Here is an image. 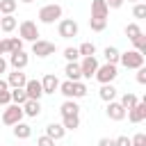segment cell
I'll list each match as a JSON object with an SVG mask.
<instances>
[{
  "instance_id": "6da1fadb",
  "label": "cell",
  "mask_w": 146,
  "mask_h": 146,
  "mask_svg": "<svg viewBox=\"0 0 146 146\" xmlns=\"http://www.w3.org/2000/svg\"><path fill=\"white\" fill-rule=\"evenodd\" d=\"M62 18V7L59 5H46V7H41L39 9V21L41 23H46V25H52L55 21H59Z\"/></svg>"
},
{
  "instance_id": "7a4b0ae2",
  "label": "cell",
  "mask_w": 146,
  "mask_h": 146,
  "mask_svg": "<svg viewBox=\"0 0 146 146\" xmlns=\"http://www.w3.org/2000/svg\"><path fill=\"white\" fill-rule=\"evenodd\" d=\"M116 75H119L116 64H103V66L96 68V75H94V78H96L100 84H112V82L116 80Z\"/></svg>"
},
{
  "instance_id": "3957f363",
  "label": "cell",
  "mask_w": 146,
  "mask_h": 146,
  "mask_svg": "<svg viewBox=\"0 0 146 146\" xmlns=\"http://www.w3.org/2000/svg\"><path fill=\"white\" fill-rule=\"evenodd\" d=\"M119 62L125 66V68H141L144 66V55L137 52V50H125L119 55Z\"/></svg>"
},
{
  "instance_id": "277c9868",
  "label": "cell",
  "mask_w": 146,
  "mask_h": 146,
  "mask_svg": "<svg viewBox=\"0 0 146 146\" xmlns=\"http://www.w3.org/2000/svg\"><path fill=\"white\" fill-rule=\"evenodd\" d=\"M23 107L21 105H7L5 107V112H2V123L5 125H16V123H21L23 121Z\"/></svg>"
},
{
  "instance_id": "5b68a950",
  "label": "cell",
  "mask_w": 146,
  "mask_h": 146,
  "mask_svg": "<svg viewBox=\"0 0 146 146\" xmlns=\"http://www.w3.org/2000/svg\"><path fill=\"white\" fill-rule=\"evenodd\" d=\"M18 34H21L23 41H32V43H34V41L39 39V27H36L34 21L27 18V21H23V23L18 25Z\"/></svg>"
},
{
  "instance_id": "8992f818",
  "label": "cell",
  "mask_w": 146,
  "mask_h": 146,
  "mask_svg": "<svg viewBox=\"0 0 146 146\" xmlns=\"http://www.w3.org/2000/svg\"><path fill=\"white\" fill-rule=\"evenodd\" d=\"M78 23L73 21V18H64V21H59V25H57V32H59V36L62 39H73V36H78Z\"/></svg>"
},
{
  "instance_id": "52a82bcc",
  "label": "cell",
  "mask_w": 146,
  "mask_h": 146,
  "mask_svg": "<svg viewBox=\"0 0 146 146\" xmlns=\"http://www.w3.org/2000/svg\"><path fill=\"white\" fill-rule=\"evenodd\" d=\"M52 52H55V43H52V41L36 39V41L32 43V55H36V57H48V55H52Z\"/></svg>"
},
{
  "instance_id": "ba28073f",
  "label": "cell",
  "mask_w": 146,
  "mask_h": 146,
  "mask_svg": "<svg viewBox=\"0 0 146 146\" xmlns=\"http://www.w3.org/2000/svg\"><path fill=\"white\" fill-rule=\"evenodd\" d=\"M125 116H128V121H130V123H141V121L146 119V100H139L132 110H128V112H125Z\"/></svg>"
},
{
  "instance_id": "9c48e42d",
  "label": "cell",
  "mask_w": 146,
  "mask_h": 146,
  "mask_svg": "<svg viewBox=\"0 0 146 146\" xmlns=\"http://www.w3.org/2000/svg\"><path fill=\"white\" fill-rule=\"evenodd\" d=\"M9 64L14 66V71H23L27 64H30V55L25 50H18V52H11L9 55Z\"/></svg>"
},
{
  "instance_id": "30bf717a",
  "label": "cell",
  "mask_w": 146,
  "mask_h": 146,
  "mask_svg": "<svg viewBox=\"0 0 146 146\" xmlns=\"http://www.w3.org/2000/svg\"><path fill=\"white\" fill-rule=\"evenodd\" d=\"M98 66H100V64H98V59H96V57H82V62H80L82 78H94Z\"/></svg>"
},
{
  "instance_id": "8fae6325",
  "label": "cell",
  "mask_w": 146,
  "mask_h": 146,
  "mask_svg": "<svg viewBox=\"0 0 146 146\" xmlns=\"http://www.w3.org/2000/svg\"><path fill=\"white\" fill-rule=\"evenodd\" d=\"M25 94H27V100H39L43 96V89H41V80H27L25 82Z\"/></svg>"
},
{
  "instance_id": "7c38bea8",
  "label": "cell",
  "mask_w": 146,
  "mask_h": 146,
  "mask_svg": "<svg viewBox=\"0 0 146 146\" xmlns=\"http://www.w3.org/2000/svg\"><path fill=\"white\" fill-rule=\"evenodd\" d=\"M41 89H43V94H55V91L59 89L57 75H55V73H46L43 80H41Z\"/></svg>"
},
{
  "instance_id": "4fadbf2b",
  "label": "cell",
  "mask_w": 146,
  "mask_h": 146,
  "mask_svg": "<svg viewBox=\"0 0 146 146\" xmlns=\"http://www.w3.org/2000/svg\"><path fill=\"white\" fill-rule=\"evenodd\" d=\"M105 112H107V116H110L112 121H123V119H125V110H123L121 103H116V100H110Z\"/></svg>"
},
{
  "instance_id": "5bb4252c",
  "label": "cell",
  "mask_w": 146,
  "mask_h": 146,
  "mask_svg": "<svg viewBox=\"0 0 146 146\" xmlns=\"http://www.w3.org/2000/svg\"><path fill=\"white\" fill-rule=\"evenodd\" d=\"M25 82H27V75H25L23 71H14V73H9V78H7L9 89H23Z\"/></svg>"
},
{
  "instance_id": "9a60e30c",
  "label": "cell",
  "mask_w": 146,
  "mask_h": 146,
  "mask_svg": "<svg viewBox=\"0 0 146 146\" xmlns=\"http://www.w3.org/2000/svg\"><path fill=\"white\" fill-rule=\"evenodd\" d=\"M64 135H66V130H64L62 123H48V125H46V137H50L52 141L64 139Z\"/></svg>"
},
{
  "instance_id": "2e32d148",
  "label": "cell",
  "mask_w": 146,
  "mask_h": 146,
  "mask_svg": "<svg viewBox=\"0 0 146 146\" xmlns=\"http://www.w3.org/2000/svg\"><path fill=\"white\" fill-rule=\"evenodd\" d=\"M21 107H23V114L30 116V119H36V116L41 114V103H39V100H25Z\"/></svg>"
},
{
  "instance_id": "e0dca14e",
  "label": "cell",
  "mask_w": 146,
  "mask_h": 146,
  "mask_svg": "<svg viewBox=\"0 0 146 146\" xmlns=\"http://www.w3.org/2000/svg\"><path fill=\"white\" fill-rule=\"evenodd\" d=\"M110 9L105 5V0H91V18H107Z\"/></svg>"
},
{
  "instance_id": "ac0fdd59",
  "label": "cell",
  "mask_w": 146,
  "mask_h": 146,
  "mask_svg": "<svg viewBox=\"0 0 146 146\" xmlns=\"http://www.w3.org/2000/svg\"><path fill=\"white\" fill-rule=\"evenodd\" d=\"M2 46H5V52H7V55H11V52L23 50V39H21V36H9V39H5V41H2Z\"/></svg>"
},
{
  "instance_id": "d6986e66",
  "label": "cell",
  "mask_w": 146,
  "mask_h": 146,
  "mask_svg": "<svg viewBox=\"0 0 146 146\" xmlns=\"http://www.w3.org/2000/svg\"><path fill=\"white\" fill-rule=\"evenodd\" d=\"M64 73H66V78L71 82H80V78H82V71H80V64L78 62H68L66 68H64Z\"/></svg>"
},
{
  "instance_id": "ffe728a7",
  "label": "cell",
  "mask_w": 146,
  "mask_h": 146,
  "mask_svg": "<svg viewBox=\"0 0 146 146\" xmlns=\"http://www.w3.org/2000/svg\"><path fill=\"white\" fill-rule=\"evenodd\" d=\"M59 112H62V116H75V114H80V105L75 100H64Z\"/></svg>"
},
{
  "instance_id": "44dd1931",
  "label": "cell",
  "mask_w": 146,
  "mask_h": 146,
  "mask_svg": "<svg viewBox=\"0 0 146 146\" xmlns=\"http://www.w3.org/2000/svg\"><path fill=\"white\" fill-rule=\"evenodd\" d=\"M14 137L16 139H27V137H32V125H27V123H16L14 125Z\"/></svg>"
},
{
  "instance_id": "7402d4cb",
  "label": "cell",
  "mask_w": 146,
  "mask_h": 146,
  "mask_svg": "<svg viewBox=\"0 0 146 146\" xmlns=\"http://www.w3.org/2000/svg\"><path fill=\"white\" fill-rule=\"evenodd\" d=\"M16 25H18V21L14 18V14H11V16H2V18H0V30H2L5 34L14 32V30H16Z\"/></svg>"
},
{
  "instance_id": "603a6c76",
  "label": "cell",
  "mask_w": 146,
  "mask_h": 146,
  "mask_svg": "<svg viewBox=\"0 0 146 146\" xmlns=\"http://www.w3.org/2000/svg\"><path fill=\"white\" fill-rule=\"evenodd\" d=\"M98 96H100L105 103H110V100H114V96H116V87H114V84H100Z\"/></svg>"
},
{
  "instance_id": "cb8c5ba5",
  "label": "cell",
  "mask_w": 146,
  "mask_h": 146,
  "mask_svg": "<svg viewBox=\"0 0 146 146\" xmlns=\"http://www.w3.org/2000/svg\"><path fill=\"white\" fill-rule=\"evenodd\" d=\"M16 7H18L16 0H0V16H11Z\"/></svg>"
},
{
  "instance_id": "d4e9b609",
  "label": "cell",
  "mask_w": 146,
  "mask_h": 146,
  "mask_svg": "<svg viewBox=\"0 0 146 146\" xmlns=\"http://www.w3.org/2000/svg\"><path fill=\"white\" fill-rule=\"evenodd\" d=\"M62 125H64V130H78L80 128V114H75V116H62Z\"/></svg>"
},
{
  "instance_id": "484cf974",
  "label": "cell",
  "mask_w": 146,
  "mask_h": 146,
  "mask_svg": "<svg viewBox=\"0 0 146 146\" xmlns=\"http://www.w3.org/2000/svg\"><path fill=\"white\" fill-rule=\"evenodd\" d=\"M103 55H105V62H107V64H116L121 52H119V48H114V46H107V48L103 50Z\"/></svg>"
},
{
  "instance_id": "4316f807",
  "label": "cell",
  "mask_w": 146,
  "mask_h": 146,
  "mask_svg": "<svg viewBox=\"0 0 146 146\" xmlns=\"http://www.w3.org/2000/svg\"><path fill=\"white\" fill-rule=\"evenodd\" d=\"M137 103H139V98H137L135 94H130V91H128V94H123V98H121V107H123L125 112H128V110H132Z\"/></svg>"
},
{
  "instance_id": "83f0119b",
  "label": "cell",
  "mask_w": 146,
  "mask_h": 146,
  "mask_svg": "<svg viewBox=\"0 0 146 146\" xmlns=\"http://www.w3.org/2000/svg\"><path fill=\"white\" fill-rule=\"evenodd\" d=\"M9 94H11V103H14V105H23V103L27 100L25 89H9Z\"/></svg>"
},
{
  "instance_id": "f1b7e54d",
  "label": "cell",
  "mask_w": 146,
  "mask_h": 146,
  "mask_svg": "<svg viewBox=\"0 0 146 146\" xmlns=\"http://www.w3.org/2000/svg\"><path fill=\"white\" fill-rule=\"evenodd\" d=\"M78 52H80V57H94V55H96V46H94L91 41H84V43L78 48Z\"/></svg>"
},
{
  "instance_id": "f546056e",
  "label": "cell",
  "mask_w": 146,
  "mask_h": 146,
  "mask_svg": "<svg viewBox=\"0 0 146 146\" xmlns=\"http://www.w3.org/2000/svg\"><path fill=\"white\" fill-rule=\"evenodd\" d=\"M132 46H135L132 50H137V52H141V55H146V34L141 32V34H139L137 39H132Z\"/></svg>"
},
{
  "instance_id": "4dcf8cb0",
  "label": "cell",
  "mask_w": 146,
  "mask_h": 146,
  "mask_svg": "<svg viewBox=\"0 0 146 146\" xmlns=\"http://www.w3.org/2000/svg\"><path fill=\"white\" fill-rule=\"evenodd\" d=\"M89 27L94 32H103L107 27V18H89Z\"/></svg>"
},
{
  "instance_id": "1f68e13d",
  "label": "cell",
  "mask_w": 146,
  "mask_h": 146,
  "mask_svg": "<svg viewBox=\"0 0 146 146\" xmlns=\"http://www.w3.org/2000/svg\"><path fill=\"white\" fill-rule=\"evenodd\" d=\"M139 34H141V27H139L137 23H128V25H125V36H128L130 41H132V39H137Z\"/></svg>"
},
{
  "instance_id": "d6a6232c",
  "label": "cell",
  "mask_w": 146,
  "mask_h": 146,
  "mask_svg": "<svg viewBox=\"0 0 146 146\" xmlns=\"http://www.w3.org/2000/svg\"><path fill=\"white\" fill-rule=\"evenodd\" d=\"M59 91L64 94V98H66V100H73V82H71V80L59 82Z\"/></svg>"
},
{
  "instance_id": "836d02e7",
  "label": "cell",
  "mask_w": 146,
  "mask_h": 146,
  "mask_svg": "<svg viewBox=\"0 0 146 146\" xmlns=\"http://www.w3.org/2000/svg\"><path fill=\"white\" fill-rule=\"evenodd\" d=\"M87 91H89V89H87L84 82H73V100H75V98H84Z\"/></svg>"
},
{
  "instance_id": "e575fe53",
  "label": "cell",
  "mask_w": 146,
  "mask_h": 146,
  "mask_svg": "<svg viewBox=\"0 0 146 146\" xmlns=\"http://www.w3.org/2000/svg\"><path fill=\"white\" fill-rule=\"evenodd\" d=\"M132 16H135V18H146V5H144V2H137V5L132 7Z\"/></svg>"
},
{
  "instance_id": "d590c367",
  "label": "cell",
  "mask_w": 146,
  "mask_h": 146,
  "mask_svg": "<svg viewBox=\"0 0 146 146\" xmlns=\"http://www.w3.org/2000/svg\"><path fill=\"white\" fill-rule=\"evenodd\" d=\"M64 57H66V62H78L80 52H78V48H64Z\"/></svg>"
},
{
  "instance_id": "8d00e7d4",
  "label": "cell",
  "mask_w": 146,
  "mask_h": 146,
  "mask_svg": "<svg viewBox=\"0 0 146 146\" xmlns=\"http://www.w3.org/2000/svg\"><path fill=\"white\" fill-rule=\"evenodd\" d=\"M130 141H132V146H146V135L144 132H137L135 137H130Z\"/></svg>"
},
{
  "instance_id": "74e56055",
  "label": "cell",
  "mask_w": 146,
  "mask_h": 146,
  "mask_svg": "<svg viewBox=\"0 0 146 146\" xmlns=\"http://www.w3.org/2000/svg\"><path fill=\"white\" fill-rule=\"evenodd\" d=\"M0 105H11V94H9V89L7 91H0Z\"/></svg>"
},
{
  "instance_id": "f35d334b",
  "label": "cell",
  "mask_w": 146,
  "mask_h": 146,
  "mask_svg": "<svg viewBox=\"0 0 146 146\" xmlns=\"http://www.w3.org/2000/svg\"><path fill=\"white\" fill-rule=\"evenodd\" d=\"M114 146H132V141H130V137L121 135V137H116V139H114Z\"/></svg>"
},
{
  "instance_id": "ab89813d",
  "label": "cell",
  "mask_w": 146,
  "mask_h": 146,
  "mask_svg": "<svg viewBox=\"0 0 146 146\" xmlns=\"http://www.w3.org/2000/svg\"><path fill=\"white\" fill-rule=\"evenodd\" d=\"M36 146H55V141H52L50 137H46V135H43V137H39V139H36Z\"/></svg>"
},
{
  "instance_id": "60d3db41",
  "label": "cell",
  "mask_w": 146,
  "mask_h": 146,
  "mask_svg": "<svg viewBox=\"0 0 146 146\" xmlns=\"http://www.w3.org/2000/svg\"><path fill=\"white\" fill-rule=\"evenodd\" d=\"M137 82H139V84H146V68H144V66L137 68Z\"/></svg>"
},
{
  "instance_id": "b9f144b4",
  "label": "cell",
  "mask_w": 146,
  "mask_h": 146,
  "mask_svg": "<svg viewBox=\"0 0 146 146\" xmlns=\"http://www.w3.org/2000/svg\"><path fill=\"white\" fill-rule=\"evenodd\" d=\"M105 5H107V9H119L123 5V0H105Z\"/></svg>"
},
{
  "instance_id": "7bdbcfd3",
  "label": "cell",
  "mask_w": 146,
  "mask_h": 146,
  "mask_svg": "<svg viewBox=\"0 0 146 146\" xmlns=\"http://www.w3.org/2000/svg\"><path fill=\"white\" fill-rule=\"evenodd\" d=\"M98 146H114V139H110V137H100V139H98Z\"/></svg>"
},
{
  "instance_id": "ee69618b",
  "label": "cell",
  "mask_w": 146,
  "mask_h": 146,
  "mask_svg": "<svg viewBox=\"0 0 146 146\" xmlns=\"http://www.w3.org/2000/svg\"><path fill=\"white\" fill-rule=\"evenodd\" d=\"M5 71H7V59H5V57H0V75H2Z\"/></svg>"
},
{
  "instance_id": "f6af8a7d",
  "label": "cell",
  "mask_w": 146,
  "mask_h": 146,
  "mask_svg": "<svg viewBox=\"0 0 146 146\" xmlns=\"http://www.w3.org/2000/svg\"><path fill=\"white\" fill-rule=\"evenodd\" d=\"M5 55V46H2V41H0V57Z\"/></svg>"
},
{
  "instance_id": "bcb514c9",
  "label": "cell",
  "mask_w": 146,
  "mask_h": 146,
  "mask_svg": "<svg viewBox=\"0 0 146 146\" xmlns=\"http://www.w3.org/2000/svg\"><path fill=\"white\" fill-rule=\"evenodd\" d=\"M16 2H23V5H30V2H34V0H16Z\"/></svg>"
},
{
  "instance_id": "7dc6e473",
  "label": "cell",
  "mask_w": 146,
  "mask_h": 146,
  "mask_svg": "<svg viewBox=\"0 0 146 146\" xmlns=\"http://www.w3.org/2000/svg\"><path fill=\"white\" fill-rule=\"evenodd\" d=\"M128 2H135V5H137V2H141V0H128Z\"/></svg>"
},
{
  "instance_id": "c3c4849f",
  "label": "cell",
  "mask_w": 146,
  "mask_h": 146,
  "mask_svg": "<svg viewBox=\"0 0 146 146\" xmlns=\"http://www.w3.org/2000/svg\"><path fill=\"white\" fill-rule=\"evenodd\" d=\"M0 18H2V16H0Z\"/></svg>"
}]
</instances>
